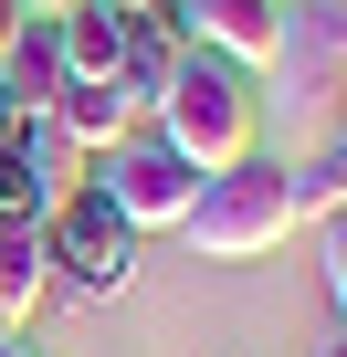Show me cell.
Masks as SVG:
<instances>
[{
	"label": "cell",
	"mask_w": 347,
	"mask_h": 357,
	"mask_svg": "<svg viewBox=\"0 0 347 357\" xmlns=\"http://www.w3.org/2000/svg\"><path fill=\"white\" fill-rule=\"evenodd\" d=\"M316 357H347V336H337V347H316Z\"/></svg>",
	"instance_id": "obj_16"
},
{
	"label": "cell",
	"mask_w": 347,
	"mask_h": 357,
	"mask_svg": "<svg viewBox=\"0 0 347 357\" xmlns=\"http://www.w3.org/2000/svg\"><path fill=\"white\" fill-rule=\"evenodd\" d=\"M337 105H347V84H337Z\"/></svg>",
	"instance_id": "obj_17"
},
{
	"label": "cell",
	"mask_w": 347,
	"mask_h": 357,
	"mask_svg": "<svg viewBox=\"0 0 347 357\" xmlns=\"http://www.w3.org/2000/svg\"><path fill=\"white\" fill-rule=\"evenodd\" d=\"M53 95H64V32L43 11H22L11 43H0V116H43Z\"/></svg>",
	"instance_id": "obj_7"
},
{
	"label": "cell",
	"mask_w": 347,
	"mask_h": 357,
	"mask_svg": "<svg viewBox=\"0 0 347 357\" xmlns=\"http://www.w3.org/2000/svg\"><path fill=\"white\" fill-rule=\"evenodd\" d=\"M116 11H168V0H116Z\"/></svg>",
	"instance_id": "obj_15"
},
{
	"label": "cell",
	"mask_w": 347,
	"mask_h": 357,
	"mask_svg": "<svg viewBox=\"0 0 347 357\" xmlns=\"http://www.w3.org/2000/svg\"><path fill=\"white\" fill-rule=\"evenodd\" d=\"M43 116L64 126V147H74V158H116V147H126V137L147 126V116H137V105H126L116 84H84V74H74V84H64V95H53Z\"/></svg>",
	"instance_id": "obj_8"
},
{
	"label": "cell",
	"mask_w": 347,
	"mask_h": 357,
	"mask_svg": "<svg viewBox=\"0 0 347 357\" xmlns=\"http://www.w3.org/2000/svg\"><path fill=\"white\" fill-rule=\"evenodd\" d=\"M295 178V211L305 221H326V211H347V137L326 147V158H305V168H284Z\"/></svg>",
	"instance_id": "obj_11"
},
{
	"label": "cell",
	"mask_w": 347,
	"mask_h": 357,
	"mask_svg": "<svg viewBox=\"0 0 347 357\" xmlns=\"http://www.w3.org/2000/svg\"><path fill=\"white\" fill-rule=\"evenodd\" d=\"M305 211H295V178L274 168V158H242V168H211L200 178V200H190V252L200 263H263V252H284V231H295Z\"/></svg>",
	"instance_id": "obj_2"
},
{
	"label": "cell",
	"mask_w": 347,
	"mask_h": 357,
	"mask_svg": "<svg viewBox=\"0 0 347 357\" xmlns=\"http://www.w3.org/2000/svg\"><path fill=\"white\" fill-rule=\"evenodd\" d=\"M179 53H190L179 0H168V11H126V43H116V95H126L137 116H158V95H168V74H179Z\"/></svg>",
	"instance_id": "obj_6"
},
{
	"label": "cell",
	"mask_w": 347,
	"mask_h": 357,
	"mask_svg": "<svg viewBox=\"0 0 347 357\" xmlns=\"http://www.w3.org/2000/svg\"><path fill=\"white\" fill-rule=\"evenodd\" d=\"M147 126L179 147L200 178H211V168H242V158H263V74H242V63H221V53L190 43Z\"/></svg>",
	"instance_id": "obj_1"
},
{
	"label": "cell",
	"mask_w": 347,
	"mask_h": 357,
	"mask_svg": "<svg viewBox=\"0 0 347 357\" xmlns=\"http://www.w3.org/2000/svg\"><path fill=\"white\" fill-rule=\"evenodd\" d=\"M43 242H53V294H74V305H116L137 284V252H147L95 178H74V190L43 211Z\"/></svg>",
	"instance_id": "obj_3"
},
{
	"label": "cell",
	"mask_w": 347,
	"mask_h": 357,
	"mask_svg": "<svg viewBox=\"0 0 347 357\" xmlns=\"http://www.w3.org/2000/svg\"><path fill=\"white\" fill-rule=\"evenodd\" d=\"M326 294H337V315H347V211H326Z\"/></svg>",
	"instance_id": "obj_12"
},
{
	"label": "cell",
	"mask_w": 347,
	"mask_h": 357,
	"mask_svg": "<svg viewBox=\"0 0 347 357\" xmlns=\"http://www.w3.org/2000/svg\"><path fill=\"white\" fill-rule=\"evenodd\" d=\"M11 22H22V0H0V43H11Z\"/></svg>",
	"instance_id": "obj_14"
},
{
	"label": "cell",
	"mask_w": 347,
	"mask_h": 357,
	"mask_svg": "<svg viewBox=\"0 0 347 357\" xmlns=\"http://www.w3.org/2000/svg\"><path fill=\"white\" fill-rule=\"evenodd\" d=\"M53 305V242L43 221H0V336H22Z\"/></svg>",
	"instance_id": "obj_9"
},
{
	"label": "cell",
	"mask_w": 347,
	"mask_h": 357,
	"mask_svg": "<svg viewBox=\"0 0 347 357\" xmlns=\"http://www.w3.org/2000/svg\"><path fill=\"white\" fill-rule=\"evenodd\" d=\"M53 32H64V84L84 74V84H116V43H126V11L116 0H74V11H53Z\"/></svg>",
	"instance_id": "obj_10"
},
{
	"label": "cell",
	"mask_w": 347,
	"mask_h": 357,
	"mask_svg": "<svg viewBox=\"0 0 347 357\" xmlns=\"http://www.w3.org/2000/svg\"><path fill=\"white\" fill-rule=\"evenodd\" d=\"M0 357H43V347H32V326H22V336H0Z\"/></svg>",
	"instance_id": "obj_13"
},
{
	"label": "cell",
	"mask_w": 347,
	"mask_h": 357,
	"mask_svg": "<svg viewBox=\"0 0 347 357\" xmlns=\"http://www.w3.org/2000/svg\"><path fill=\"white\" fill-rule=\"evenodd\" d=\"M284 11H295V0H179V32H190L200 53L242 63V74H274V53H284Z\"/></svg>",
	"instance_id": "obj_5"
},
{
	"label": "cell",
	"mask_w": 347,
	"mask_h": 357,
	"mask_svg": "<svg viewBox=\"0 0 347 357\" xmlns=\"http://www.w3.org/2000/svg\"><path fill=\"white\" fill-rule=\"evenodd\" d=\"M95 190H105V200H116V221L147 242V231H179V221H190V200H200V168L168 147L158 126H137L116 158H95Z\"/></svg>",
	"instance_id": "obj_4"
}]
</instances>
